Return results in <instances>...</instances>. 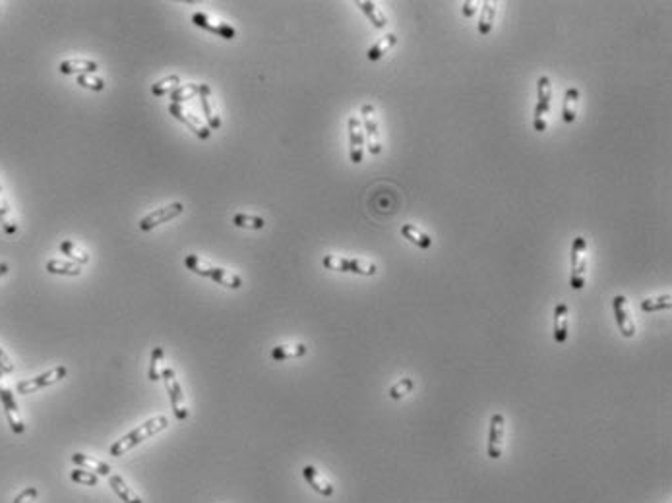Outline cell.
<instances>
[{"label":"cell","mask_w":672,"mask_h":503,"mask_svg":"<svg viewBox=\"0 0 672 503\" xmlns=\"http://www.w3.org/2000/svg\"><path fill=\"white\" fill-rule=\"evenodd\" d=\"M0 225H2L6 235H16L18 233V223H16V217L12 213L10 202L6 198L2 183H0Z\"/></svg>","instance_id":"7402d4cb"},{"label":"cell","mask_w":672,"mask_h":503,"mask_svg":"<svg viewBox=\"0 0 672 503\" xmlns=\"http://www.w3.org/2000/svg\"><path fill=\"white\" fill-rule=\"evenodd\" d=\"M553 82L548 75H541L537 80V105H535V117H533V126L537 132H544L548 126V115L553 107Z\"/></svg>","instance_id":"3957f363"},{"label":"cell","mask_w":672,"mask_h":503,"mask_svg":"<svg viewBox=\"0 0 672 503\" xmlns=\"http://www.w3.org/2000/svg\"><path fill=\"white\" fill-rule=\"evenodd\" d=\"M494 20H496V4L490 2V0L483 2L480 4V20H478L477 25L478 33L480 35H488V33L492 32V27H494Z\"/></svg>","instance_id":"f1b7e54d"},{"label":"cell","mask_w":672,"mask_h":503,"mask_svg":"<svg viewBox=\"0 0 672 503\" xmlns=\"http://www.w3.org/2000/svg\"><path fill=\"white\" fill-rule=\"evenodd\" d=\"M357 6L360 8V12L369 18V22L376 27V30H384L388 25V18L386 14L380 10L378 4L376 2H370V0H358Z\"/></svg>","instance_id":"cb8c5ba5"},{"label":"cell","mask_w":672,"mask_h":503,"mask_svg":"<svg viewBox=\"0 0 672 503\" xmlns=\"http://www.w3.org/2000/svg\"><path fill=\"white\" fill-rule=\"evenodd\" d=\"M360 117H362V130H364V139H367V148L372 155H380L382 153V136H380V124L376 118V110L370 103H364L360 107Z\"/></svg>","instance_id":"52a82bcc"},{"label":"cell","mask_w":672,"mask_h":503,"mask_svg":"<svg viewBox=\"0 0 672 503\" xmlns=\"http://www.w3.org/2000/svg\"><path fill=\"white\" fill-rule=\"evenodd\" d=\"M0 403L4 407V414H6V420L10 424L12 432L14 434H23L25 432V424H23L22 414H20V407H18V403H16V399L12 395L10 389L4 386L2 372H0Z\"/></svg>","instance_id":"30bf717a"},{"label":"cell","mask_w":672,"mask_h":503,"mask_svg":"<svg viewBox=\"0 0 672 503\" xmlns=\"http://www.w3.org/2000/svg\"><path fill=\"white\" fill-rule=\"evenodd\" d=\"M185 266L190 269L192 273H196V275L213 279L216 283L223 285V287H227V289H240V287H242V277H239L237 273L227 271V269L223 268L209 266L207 261H204L202 257L194 256V254H190V256L185 257Z\"/></svg>","instance_id":"7a4b0ae2"},{"label":"cell","mask_w":672,"mask_h":503,"mask_svg":"<svg viewBox=\"0 0 672 503\" xmlns=\"http://www.w3.org/2000/svg\"><path fill=\"white\" fill-rule=\"evenodd\" d=\"M37 495H39V490H37V488H25V490H22V492L14 498V502L12 503H33L35 500H37Z\"/></svg>","instance_id":"f35d334b"},{"label":"cell","mask_w":672,"mask_h":503,"mask_svg":"<svg viewBox=\"0 0 672 503\" xmlns=\"http://www.w3.org/2000/svg\"><path fill=\"white\" fill-rule=\"evenodd\" d=\"M308 354V347L304 343L294 344H277L271 349V358L281 362V360H293V358H303Z\"/></svg>","instance_id":"603a6c76"},{"label":"cell","mask_w":672,"mask_h":503,"mask_svg":"<svg viewBox=\"0 0 672 503\" xmlns=\"http://www.w3.org/2000/svg\"><path fill=\"white\" fill-rule=\"evenodd\" d=\"M176 87H181V78H178L176 74H171L167 75V78H163V80H159V82H155V84L152 86V93L155 97L171 95Z\"/></svg>","instance_id":"f546056e"},{"label":"cell","mask_w":672,"mask_h":503,"mask_svg":"<svg viewBox=\"0 0 672 503\" xmlns=\"http://www.w3.org/2000/svg\"><path fill=\"white\" fill-rule=\"evenodd\" d=\"M402 235L411 242V244H415V246H419V248H423V250H428V248H432V244H434V240L430 238V236L426 235L424 231H421L419 226L417 225H403L402 226Z\"/></svg>","instance_id":"83f0119b"},{"label":"cell","mask_w":672,"mask_h":503,"mask_svg":"<svg viewBox=\"0 0 672 503\" xmlns=\"http://www.w3.org/2000/svg\"><path fill=\"white\" fill-rule=\"evenodd\" d=\"M612 306H614V318H616V325H618L622 337L632 339L636 335V321L632 318V312H629L626 296L624 294H616L612 299Z\"/></svg>","instance_id":"4fadbf2b"},{"label":"cell","mask_w":672,"mask_h":503,"mask_svg":"<svg viewBox=\"0 0 672 503\" xmlns=\"http://www.w3.org/2000/svg\"><path fill=\"white\" fill-rule=\"evenodd\" d=\"M183 211H185V204H181V202H173V204L165 205V207H159V209H155V211H152V213L146 215L141 219L140 229L146 231V233L153 231L155 226L163 225L167 221H173L174 217H178Z\"/></svg>","instance_id":"7c38bea8"},{"label":"cell","mask_w":672,"mask_h":503,"mask_svg":"<svg viewBox=\"0 0 672 503\" xmlns=\"http://www.w3.org/2000/svg\"><path fill=\"white\" fill-rule=\"evenodd\" d=\"M99 70V65L95 60H87V58H70V60H62L58 65V72L65 75L70 74H95Z\"/></svg>","instance_id":"d6986e66"},{"label":"cell","mask_w":672,"mask_h":503,"mask_svg":"<svg viewBox=\"0 0 672 503\" xmlns=\"http://www.w3.org/2000/svg\"><path fill=\"white\" fill-rule=\"evenodd\" d=\"M347 130H349V157H351V163L358 165V163H362V159H364V145H367L364 130H362L360 118L349 117Z\"/></svg>","instance_id":"8fae6325"},{"label":"cell","mask_w":672,"mask_h":503,"mask_svg":"<svg viewBox=\"0 0 672 503\" xmlns=\"http://www.w3.org/2000/svg\"><path fill=\"white\" fill-rule=\"evenodd\" d=\"M66 375H68V368H66V366H54V368H51V370L45 372V374L35 375V377H32V379H22V382L16 386V391H18L20 395H32V393L39 391V389H45V387L53 386V384H56V382L65 379Z\"/></svg>","instance_id":"8992f818"},{"label":"cell","mask_w":672,"mask_h":503,"mask_svg":"<svg viewBox=\"0 0 672 503\" xmlns=\"http://www.w3.org/2000/svg\"><path fill=\"white\" fill-rule=\"evenodd\" d=\"M70 480L76 482V484H82V486H97L99 476L93 474V472L84 471V469H74V471L70 472Z\"/></svg>","instance_id":"8d00e7d4"},{"label":"cell","mask_w":672,"mask_h":503,"mask_svg":"<svg viewBox=\"0 0 672 503\" xmlns=\"http://www.w3.org/2000/svg\"><path fill=\"white\" fill-rule=\"evenodd\" d=\"M478 6H480V4H478L477 0H469V2H465V4H463V8H461V14H463L465 18H473V16L477 14Z\"/></svg>","instance_id":"60d3db41"},{"label":"cell","mask_w":672,"mask_h":503,"mask_svg":"<svg viewBox=\"0 0 672 503\" xmlns=\"http://www.w3.org/2000/svg\"><path fill=\"white\" fill-rule=\"evenodd\" d=\"M577 107H579V89L577 87H568L564 93V103H562V118L564 122L572 124L577 118Z\"/></svg>","instance_id":"d4e9b609"},{"label":"cell","mask_w":672,"mask_h":503,"mask_svg":"<svg viewBox=\"0 0 672 503\" xmlns=\"http://www.w3.org/2000/svg\"><path fill=\"white\" fill-rule=\"evenodd\" d=\"M672 308V296L671 292L667 294H661V296H655V299H645L641 302V310L645 314H651V312H661V310H669Z\"/></svg>","instance_id":"1f68e13d"},{"label":"cell","mask_w":672,"mask_h":503,"mask_svg":"<svg viewBox=\"0 0 672 503\" xmlns=\"http://www.w3.org/2000/svg\"><path fill=\"white\" fill-rule=\"evenodd\" d=\"M58 248H60V252H62L65 256L70 257V261H74V264H78V266H86L87 261H89V256H87L82 248H78L72 240H62Z\"/></svg>","instance_id":"4dcf8cb0"},{"label":"cell","mask_w":672,"mask_h":503,"mask_svg":"<svg viewBox=\"0 0 672 503\" xmlns=\"http://www.w3.org/2000/svg\"><path fill=\"white\" fill-rule=\"evenodd\" d=\"M45 269L53 275H66V277L82 275V266H78L74 261H65V259H49Z\"/></svg>","instance_id":"4316f807"},{"label":"cell","mask_w":672,"mask_h":503,"mask_svg":"<svg viewBox=\"0 0 672 503\" xmlns=\"http://www.w3.org/2000/svg\"><path fill=\"white\" fill-rule=\"evenodd\" d=\"M395 45H397V35L395 33H388V35H384L382 39H378L376 43L370 47L369 53H367V58L369 60H380V58H384L386 54L390 53Z\"/></svg>","instance_id":"484cf974"},{"label":"cell","mask_w":672,"mask_h":503,"mask_svg":"<svg viewBox=\"0 0 672 503\" xmlns=\"http://www.w3.org/2000/svg\"><path fill=\"white\" fill-rule=\"evenodd\" d=\"M554 341L564 344L570 335V306L566 302H558L554 306Z\"/></svg>","instance_id":"2e32d148"},{"label":"cell","mask_w":672,"mask_h":503,"mask_svg":"<svg viewBox=\"0 0 672 503\" xmlns=\"http://www.w3.org/2000/svg\"><path fill=\"white\" fill-rule=\"evenodd\" d=\"M413 389H415V382H413L411 377H403V379H399L397 384H393V386L390 387L388 395L397 401V399H403V397L409 395Z\"/></svg>","instance_id":"d590c367"},{"label":"cell","mask_w":672,"mask_h":503,"mask_svg":"<svg viewBox=\"0 0 672 503\" xmlns=\"http://www.w3.org/2000/svg\"><path fill=\"white\" fill-rule=\"evenodd\" d=\"M161 379L165 382V389L171 397V405H173V412L176 420H186L188 418V408H186L185 393H183L181 382L176 379L173 368H163Z\"/></svg>","instance_id":"ba28073f"},{"label":"cell","mask_w":672,"mask_h":503,"mask_svg":"<svg viewBox=\"0 0 672 503\" xmlns=\"http://www.w3.org/2000/svg\"><path fill=\"white\" fill-rule=\"evenodd\" d=\"M169 426V420L167 417H153L150 420H146L141 426H138L136 430L128 432L124 438H120L119 441H115L111 445V455L113 457H122L126 455L128 451L134 449L136 445H140L141 441H146L148 438H152L155 434H159L163 430Z\"/></svg>","instance_id":"6da1fadb"},{"label":"cell","mask_w":672,"mask_h":503,"mask_svg":"<svg viewBox=\"0 0 672 503\" xmlns=\"http://www.w3.org/2000/svg\"><path fill=\"white\" fill-rule=\"evenodd\" d=\"M163 360H165V351L161 347H155L152 353V360H150V379L152 382H159L163 374Z\"/></svg>","instance_id":"e575fe53"},{"label":"cell","mask_w":672,"mask_h":503,"mask_svg":"<svg viewBox=\"0 0 672 503\" xmlns=\"http://www.w3.org/2000/svg\"><path fill=\"white\" fill-rule=\"evenodd\" d=\"M322 266L329 271H339V273H357L362 277H372L378 273V268L370 261L357 259V257H343V256H325L322 259Z\"/></svg>","instance_id":"5b68a950"},{"label":"cell","mask_w":672,"mask_h":503,"mask_svg":"<svg viewBox=\"0 0 672 503\" xmlns=\"http://www.w3.org/2000/svg\"><path fill=\"white\" fill-rule=\"evenodd\" d=\"M198 95H200V84H186V86L176 87L171 93V103L183 105L185 101H190V99H194Z\"/></svg>","instance_id":"d6a6232c"},{"label":"cell","mask_w":672,"mask_h":503,"mask_svg":"<svg viewBox=\"0 0 672 503\" xmlns=\"http://www.w3.org/2000/svg\"><path fill=\"white\" fill-rule=\"evenodd\" d=\"M0 372L2 374H12L14 372V364H12L10 356L4 353V349H0Z\"/></svg>","instance_id":"ab89813d"},{"label":"cell","mask_w":672,"mask_h":503,"mask_svg":"<svg viewBox=\"0 0 672 503\" xmlns=\"http://www.w3.org/2000/svg\"><path fill=\"white\" fill-rule=\"evenodd\" d=\"M587 264H589V244L583 236H575L572 242V273H570V287L581 290L586 287Z\"/></svg>","instance_id":"277c9868"},{"label":"cell","mask_w":672,"mask_h":503,"mask_svg":"<svg viewBox=\"0 0 672 503\" xmlns=\"http://www.w3.org/2000/svg\"><path fill=\"white\" fill-rule=\"evenodd\" d=\"M108 484H111L113 492L119 495V500H122V503H143L140 495L134 492V488H130L128 482L124 480L120 474H111Z\"/></svg>","instance_id":"44dd1931"},{"label":"cell","mask_w":672,"mask_h":503,"mask_svg":"<svg viewBox=\"0 0 672 503\" xmlns=\"http://www.w3.org/2000/svg\"><path fill=\"white\" fill-rule=\"evenodd\" d=\"M233 225L239 226V229H250V231H260L266 226V221L258 217V215H248V213H237L233 217Z\"/></svg>","instance_id":"836d02e7"},{"label":"cell","mask_w":672,"mask_h":503,"mask_svg":"<svg viewBox=\"0 0 672 503\" xmlns=\"http://www.w3.org/2000/svg\"><path fill=\"white\" fill-rule=\"evenodd\" d=\"M192 23H194L196 27H202L206 32H211L213 35H219L221 39H227V41L237 37V30L233 25H229L225 22H216L213 18H209V14H206V12H194L192 14Z\"/></svg>","instance_id":"5bb4252c"},{"label":"cell","mask_w":672,"mask_h":503,"mask_svg":"<svg viewBox=\"0 0 672 503\" xmlns=\"http://www.w3.org/2000/svg\"><path fill=\"white\" fill-rule=\"evenodd\" d=\"M169 113H171L178 122L186 124V126L190 128V132H194L200 139H207L209 136H211V130L207 128L206 124H204L200 118H196L190 110H186L183 105H174V103H171V105H169Z\"/></svg>","instance_id":"9a60e30c"},{"label":"cell","mask_w":672,"mask_h":503,"mask_svg":"<svg viewBox=\"0 0 672 503\" xmlns=\"http://www.w3.org/2000/svg\"><path fill=\"white\" fill-rule=\"evenodd\" d=\"M200 101H202V108H204V117H206L207 128L219 130L221 128V118L217 115L216 105L211 101V87L207 84H200Z\"/></svg>","instance_id":"ac0fdd59"},{"label":"cell","mask_w":672,"mask_h":503,"mask_svg":"<svg viewBox=\"0 0 672 503\" xmlns=\"http://www.w3.org/2000/svg\"><path fill=\"white\" fill-rule=\"evenodd\" d=\"M504 436H506V418L504 414H492L490 417V430H488V457L498 460L504 453Z\"/></svg>","instance_id":"9c48e42d"},{"label":"cell","mask_w":672,"mask_h":503,"mask_svg":"<svg viewBox=\"0 0 672 503\" xmlns=\"http://www.w3.org/2000/svg\"><path fill=\"white\" fill-rule=\"evenodd\" d=\"M303 476H304V480L308 482V486H310L314 492L320 493V495L332 498V495H334V492H336L334 484L327 480L322 472H318V469H316V467H312V465H306V467H304Z\"/></svg>","instance_id":"e0dca14e"},{"label":"cell","mask_w":672,"mask_h":503,"mask_svg":"<svg viewBox=\"0 0 672 503\" xmlns=\"http://www.w3.org/2000/svg\"><path fill=\"white\" fill-rule=\"evenodd\" d=\"M8 269H10V268H8V264H6V261H2V264H0V279H2V277H4V275H6V273H8Z\"/></svg>","instance_id":"b9f144b4"},{"label":"cell","mask_w":672,"mask_h":503,"mask_svg":"<svg viewBox=\"0 0 672 503\" xmlns=\"http://www.w3.org/2000/svg\"><path fill=\"white\" fill-rule=\"evenodd\" d=\"M72 463L76 467H80V469L93 472L97 476H111L113 474V469L108 467L107 463L95 459V457H89V455H84V453H74L72 455Z\"/></svg>","instance_id":"ffe728a7"},{"label":"cell","mask_w":672,"mask_h":503,"mask_svg":"<svg viewBox=\"0 0 672 503\" xmlns=\"http://www.w3.org/2000/svg\"><path fill=\"white\" fill-rule=\"evenodd\" d=\"M78 86L86 87V89H91V91H103L105 89V82L97 78L93 74H82L76 78Z\"/></svg>","instance_id":"74e56055"}]
</instances>
